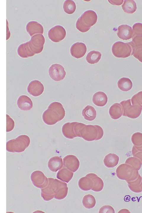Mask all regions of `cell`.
I'll return each mask as SVG.
<instances>
[{
	"label": "cell",
	"instance_id": "6da1fadb",
	"mask_svg": "<svg viewBox=\"0 0 142 213\" xmlns=\"http://www.w3.org/2000/svg\"><path fill=\"white\" fill-rule=\"evenodd\" d=\"M48 179L47 185L41 189V196L43 199L48 201L54 198L58 200L64 199L68 193L67 184L56 179L49 178Z\"/></svg>",
	"mask_w": 142,
	"mask_h": 213
},
{
	"label": "cell",
	"instance_id": "7a4b0ae2",
	"mask_svg": "<svg viewBox=\"0 0 142 213\" xmlns=\"http://www.w3.org/2000/svg\"><path fill=\"white\" fill-rule=\"evenodd\" d=\"M74 128L76 137L82 138L87 141L98 140L104 135L103 129L97 125H86L75 122Z\"/></svg>",
	"mask_w": 142,
	"mask_h": 213
},
{
	"label": "cell",
	"instance_id": "3957f363",
	"mask_svg": "<svg viewBox=\"0 0 142 213\" xmlns=\"http://www.w3.org/2000/svg\"><path fill=\"white\" fill-rule=\"evenodd\" d=\"M65 115V110L62 104L55 101L51 103L44 112L42 118L45 124L51 125L62 120Z\"/></svg>",
	"mask_w": 142,
	"mask_h": 213
},
{
	"label": "cell",
	"instance_id": "277c9868",
	"mask_svg": "<svg viewBox=\"0 0 142 213\" xmlns=\"http://www.w3.org/2000/svg\"><path fill=\"white\" fill-rule=\"evenodd\" d=\"M78 185L83 191L91 190L95 192H99L103 189L104 183L102 179L96 174L90 173L79 180Z\"/></svg>",
	"mask_w": 142,
	"mask_h": 213
},
{
	"label": "cell",
	"instance_id": "5b68a950",
	"mask_svg": "<svg viewBox=\"0 0 142 213\" xmlns=\"http://www.w3.org/2000/svg\"><path fill=\"white\" fill-rule=\"evenodd\" d=\"M97 19V15L94 11L87 10L78 19L76 23V27L80 31L86 32L96 23Z\"/></svg>",
	"mask_w": 142,
	"mask_h": 213
},
{
	"label": "cell",
	"instance_id": "8992f818",
	"mask_svg": "<svg viewBox=\"0 0 142 213\" xmlns=\"http://www.w3.org/2000/svg\"><path fill=\"white\" fill-rule=\"evenodd\" d=\"M30 143V137L27 135H22L7 142V150L13 153L22 152L28 147Z\"/></svg>",
	"mask_w": 142,
	"mask_h": 213
},
{
	"label": "cell",
	"instance_id": "52a82bcc",
	"mask_svg": "<svg viewBox=\"0 0 142 213\" xmlns=\"http://www.w3.org/2000/svg\"><path fill=\"white\" fill-rule=\"evenodd\" d=\"M120 104L122 106L123 115L132 119L138 117L141 114L142 110V106L138 105H133L130 99L122 101Z\"/></svg>",
	"mask_w": 142,
	"mask_h": 213
},
{
	"label": "cell",
	"instance_id": "ba28073f",
	"mask_svg": "<svg viewBox=\"0 0 142 213\" xmlns=\"http://www.w3.org/2000/svg\"><path fill=\"white\" fill-rule=\"evenodd\" d=\"M112 51L113 55L116 57L125 58L131 54L132 49L128 43L117 41L113 44Z\"/></svg>",
	"mask_w": 142,
	"mask_h": 213
},
{
	"label": "cell",
	"instance_id": "9c48e42d",
	"mask_svg": "<svg viewBox=\"0 0 142 213\" xmlns=\"http://www.w3.org/2000/svg\"><path fill=\"white\" fill-rule=\"evenodd\" d=\"M29 47L35 54L41 53L43 50L45 39L42 34H37L32 36L28 41Z\"/></svg>",
	"mask_w": 142,
	"mask_h": 213
},
{
	"label": "cell",
	"instance_id": "30bf717a",
	"mask_svg": "<svg viewBox=\"0 0 142 213\" xmlns=\"http://www.w3.org/2000/svg\"><path fill=\"white\" fill-rule=\"evenodd\" d=\"M66 35V32L64 28L59 25L54 26L49 30L48 33L49 38L55 43L59 42L64 39Z\"/></svg>",
	"mask_w": 142,
	"mask_h": 213
},
{
	"label": "cell",
	"instance_id": "8fae6325",
	"mask_svg": "<svg viewBox=\"0 0 142 213\" xmlns=\"http://www.w3.org/2000/svg\"><path fill=\"white\" fill-rule=\"evenodd\" d=\"M49 74L54 80L59 81L63 80L65 78L66 72L64 67L58 64H52L49 69Z\"/></svg>",
	"mask_w": 142,
	"mask_h": 213
},
{
	"label": "cell",
	"instance_id": "7c38bea8",
	"mask_svg": "<svg viewBox=\"0 0 142 213\" xmlns=\"http://www.w3.org/2000/svg\"><path fill=\"white\" fill-rule=\"evenodd\" d=\"M31 181L33 185L36 187L42 188L46 187L49 183V179L40 171L33 172L30 176Z\"/></svg>",
	"mask_w": 142,
	"mask_h": 213
},
{
	"label": "cell",
	"instance_id": "4fadbf2b",
	"mask_svg": "<svg viewBox=\"0 0 142 213\" xmlns=\"http://www.w3.org/2000/svg\"><path fill=\"white\" fill-rule=\"evenodd\" d=\"M64 167L73 172H75L78 169L80 162L76 156L73 155H68L63 159Z\"/></svg>",
	"mask_w": 142,
	"mask_h": 213
},
{
	"label": "cell",
	"instance_id": "5bb4252c",
	"mask_svg": "<svg viewBox=\"0 0 142 213\" xmlns=\"http://www.w3.org/2000/svg\"><path fill=\"white\" fill-rule=\"evenodd\" d=\"M28 92L34 96L41 95L44 91V87L41 82L34 80L30 82L27 88Z\"/></svg>",
	"mask_w": 142,
	"mask_h": 213
},
{
	"label": "cell",
	"instance_id": "9a60e30c",
	"mask_svg": "<svg viewBox=\"0 0 142 213\" xmlns=\"http://www.w3.org/2000/svg\"><path fill=\"white\" fill-rule=\"evenodd\" d=\"M87 51L85 44L81 42H77L73 44L70 48V53L74 57L79 59L83 57Z\"/></svg>",
	"mask_w": 142,
	"mask_h": 213
},
{
	"label": "cell",
	"instance_id": "2e32d148",
	"mask_svg": "<svg viewBox=\"0 0 142 213\" xmlns=\"http://www.w3.org/2000/svg\"><path fill=\"white\" fill-rule=\"evenodd\" d=\"M117 35L120 39L127 40L132 38L133 34L131 27L127 25H121L117 28Z\"/></svg>",
	"mask_w": 142,
	"mask_h": 213
},
{
	"label": "cell",
	"instance_id": "e0dca14e",
	"mask_svg": "<svg viewBox=\"0 0 142 213\" xmlns=\"http://www.w3.org/2000/svg\"><path fill=\"white\" fill-rule=\"evenodd\" d=\"M27 32L30 36L37 34H43L44 32L42 25L37 22L31 21L28 22L26 26Z\"/></svg>",
	"mask_w": 142,
	"mask_h": 213
},
{
	"label": "cell",
	"instance_id": "ac0fdd59",
	"mask_svg": "<svg viewBox=\"0 0 142 213\" xmlns=\"http://www.w3.org/2000/svg\"><path fill=\"white\" fill-rule=\"evenodd\" d=\"M17 104L20 110L23 111L29 110L33 107L32 100L28 96L25 95L19 96L17 100Z\"/></svg>",
	"mask_w": 142,
	"mask_h": 213
},
{
	"label": "cell",
	"instance_id": "d6986e66",
	"mask_svg": "<svg viewBox=\"0 0 142 213\" xmlns=\"http://www.w3.org/2000/svg\"><path fill=\"white\" fill-rule=\"evenodd\" d=\"M63 163L62 158L58 156H54L50 158L49 160L48 166L51 171L56 172L62 168Z\"/></svg>",
	"mask_w": 142,
	"mask_h": 213
},
{
	"label": "cell",
	"instance_id": "ffe728a7",
	"mask_svg": "<svg viewBox=\"0 0 142 213\" xmlns=\"http://www.w3.org/2000/svg\"><path fill=\"white\" fill-rule=\"evenodd\" d=\"M75 122L65 123L62 128V132L64 136L67 138L73 139L77 137L75 132Z\"/></svg>",
	"mask_w": 142,
	"mask_h": 213
},
{
	"label": "cell",
	"instance_id": "44dd1931",
	"mask_svg": "<svg viewBox=\"0 0 142 213\" xmlns=\"http://www.w3.org/2000/svg\"><path fill=\"white\" fill-rule=\"evenodd\" d=\"M18 55L22 58H27L33 56L35 54L30 49L28 41L22 43L17 49Z\"/></svg>",
	"mask_w": 142,
	"mask_h": 213
},
{
	"label": "cell",
	"instance_id": "7402d4cb",
	"mask_svg": "<svg viewBox=\"0 0 142 213\" xmlns=\"http://www.w3.org/2000/svg\"><path fill=\"white\" fill-rule=\"evenodd\" d=\"M108 101L107 96L104 92L98 91L94 94L92 98V101L94 104L99 106H105Z\"/></svg>",
	"mask_w": 142,
	"mask_h": 213
},
{
	"label": "cell",
	"instance_id": "603a6c76",
	"mask_svg": "<svg viewBox=\"0 0 142 213\" xmlns=\"http://www.w3.org/2000/svg\"><path fill=\"white\" fill-rule=\"evenodd\" d=\"M109 113L112 119L114 120L119 119L123 114L122 106L118 103H114L110 107Z\"/></svg>",
	"mask_w": 142,
	"mask_h": 213
},
{
	"label": "cell",
	"instance_id": "cb8c5ba5",
	"mask_svg": "<svg viewBox=\"0 0 142 213\" xmlns=\"http://www.w3.org/2000/svg\"><path fill=\"white\" fill-rule=\"evenodd\" d=\"M73 172L64 167L58 171L57 175V177L63 181L68 183L73 177Z\"/></svg>",
	"mask_w": 142,
	"mask_h": 213
},
{
	"label": "cell",
	"instance_id": "d4e9b609",
	"mask_svg": "<svg viewBox=\"0 0 142 213\" xmlns=\"http://www.w3.org/2000/svg\"><path fill=\"white\" fill-rule=\"evenodd\" d=\"M119 157L114 154L109 153L106 155L104 159V164L108 168H112L118 163Z\"/></svg>",
	"mask_w": 142,
	"mask_h": 213
},
{
	"label": "cell",
	"instance_id": "484cf974",
	"mask_svg": "<svg viewBox=\"0 0 142 213\" xmlns=\"http://www.w3.org/2000/svg\"><path fill=\"white\" fill-rule=\"evenodd\" d=\"M82 115L85 120L89 121H92L95 119L96 112L93 107L88 105L82 110Z\"/></svg>",
	"mask_w": 142,
	"mask_h": 213
},
{
	"label": "cell",
	"instance_id": "4316f807",
	"mask_svg": "<svg viewBox=\"0 0 142 213\" xmlns=\"http://www.w3.org/2000/svg\"><path fill=\"white\" fill-rule=\"evenodd\" d=\"M117 86L121 91H127L131 89L133 83L131 80L128 78L123 77L118 81Z\"/></svg>",
	"mask_w": 142,
	"mask_h": 213
},
{
	"label": "cell",
	"instance_id": "83f0119b",
	"mask_svg": "<svg viewBox=\"0 0 142 213\" xmlns=\"http://www.w3.org/2000/svg\"><path fill=\"white\" fill-rule=\"evenodd\" d=\"M123 11L128 14H133L136 11L137 5L135 1L132 0H125L122 5Z\"/></svg>",
	"mask_w": 142,
	"mask_h": 213
},
{
	"label": "cell",
	"instance_id": "f1b7e54d",
	"mask_svg": "<svg viewBox=\"0 0 142 213\" xmlns=\"http://www.w3.org/2000/svg\"><path fill=\"white\" fill-rule=\"evenodd\" d=\"M101 53L99 51L92 50L88 53L86 57L87 62L90 64L98 62L101 59Z\"/></svg>",
	"mask_w": 142,
	"mask_h": 213
},
{
	"label": "cell",
	"instance_id": "f546056e",
	"mask_svg": "<svg viewBox=\"0 0 142 213\" xmlns=\"http://www.w3.org/2000/svg\"><path fill=\"white\" fill-rule=\"evenodd\" d=\"M82 202L85 207L88 209H90L95 206L96 204V200L93 196L88 194L84 196Z\"/></svg>",
	"mask_w": 142,
	"mask_h": 213
},
{
	"label": "cell",
	"instance_id": "4dcf8cb0",
	"mask_svg": "<svg viewBox=\"0 0 142 213\" xmlns=\"http://www.w3.org/2000/svg\"><path fill=\"white\" fill-rule=\"evenodd\" d=\"M63 7L65 13L68 14H72L75 11L76 5L73 1L66 0L63 3Z\"/></svg>",
	"mask_w": 142,
	"mask_h": 213
},
{
	"label": "cell",
	"instance_id": "1f68e13d",
	"mask_svg": "<svg viewBox=\"0 0 142 213\" xmlns=\"http://www.w3.org/2000/svg\"><path fill=\"white\" fill-rule=\"evenodd\" d=\"M130 45L132 49L131 54L142 63V46H135Z\"/></svg>",
	"mask_w": 142,
	"mask_h": 213
},
{
	"label": "cell",
	"instance_id": "d6a6232c",
	"mask_svg": "<svg viewBox=\"0 0 142 213\" xmlns=\"http://www.w3.org/2000/svg\"><path fill=\"white\" fill-rule=\"evenodd\" d=\"M131 141L134 145L142 146V133L140 132L134 133L132 136Z\"/></svg>",
	"mask_w": 142,
	"mask_h": 213
},
{
	"label": "cell",
	"instance_id": "836d02e7",
	"mask_svg": "<svg viewBox=\"0 0 142 213\" xmlns=\"http://www.w3.org/2000/svg\"><path fill=\"white\" fill-rule=\"evenodd\" d=\"M131 101L132 104L138 105L142 106V91H140L133 95Z\"/></svg>",
	"mask_w": 142,
	"mask_h": 213
},
{
	"label": "cell",
	"instance_id": "e575fe53",
	"mask_svg": "<svg viewBox=\"0 0 142 213\" xmlns=\"http://www.w3.org/2000/svg\"><path fill=\"white\" fill-rule=\"evenodd\" d=\"M128 43L135 46H142V35L134 36L132 38V41Z\"/></svg>",
	"mask_w": 142,
	"mask_h": 213
},
{
	"label": "cell",
	"instance_id": "d590c367",
	"mask_svg": "<svg viewBox=\"0 0 142 213\" xmlns=\"http://www.w3.org/2000/svg\"><path fill=\"white\" fill-rule=\"evenodd\" d=\"M132 29L133 37L137 35H142V23L137 22L135 23L133 25Z\"/></svg>",
	"mask_w": 142,
	"mask_h": 213
},
{
	"label": "cell",
	"instance_id": "8d00e7d4",
	"mask_svg": "<svg viewBox=\"0 0 142 213\" xmlns=\"http://www.w3.org/2000/svg\"><path fill=\"white\" fill-rule=\"evenodd\" d=\"M6 131L9 132L13 130L14 127L15 123L14 120L8 114H6Z\"/></svg>",
	"mask_w": 142,
	"mask_h": 213
},
{
	"label": "cell",
	"instance_id": "74e56055",
	"mask_svg": "<svg viewBox=\"0 0 142 213\" xmlns=\"http://www.w3.org/2000/svg\"><path fill=\"white\" fill-rule=\"evenodd\" d=\"M99 213L114 212L113 208L108 205H104L101 207L99 212Z\"/></svg>",
	"mask_w": 142,
	"mask_h": 213
},
{
	"label": "cell",
	"instance_id": "f35d334b",
	"mask_svg": "<svg viewBox=\"0 0 142 213\" xmlns=\"http://www.w3.org/2000/svg\"><path fill=\"white\" fill-rule=\"evenodd\" d=\"M108 1L113 5L119 6L122 4L124 0H108Z\"/></svg>",
	"mask_w": 142,
	"mask_h": 213
},
{
	"label": "cell",
	"instance_id": "ab89813d",
	"mask_svg": "<svg viewBox=\"0 0 142 213\" xmlns=\"http://www.w3.org/2000/svg\"><path fill=\"white\" fill-rule=\"evenodd\" d=\"M7 40L9 39L10 36V34H9L8 32L10 33L9 30L8 23L7 20Z\"/></svg>",
	"mask_w": 142,
	"mask_h": 213
}]
</instances>
